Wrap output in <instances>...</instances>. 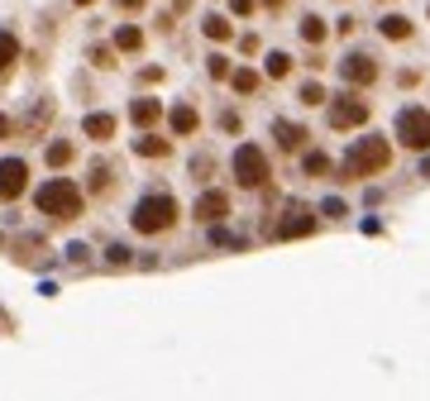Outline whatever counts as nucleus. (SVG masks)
Segmentation results:
<instances>
[{
    "mask_svg": "<svg viewBox=\"0 0 430 401\" xmlns=\"http://www.w3.org/2000/svg\"><path fill=\"white\" fill-rule=\"evenodd\" d=\"M382 167H392V143L377 139V134L359 139L349 153H345V177H349V182H363V177H373Z\"/></svg>",
    "mask_w": 430,
    "mask_h": 401,
    "instance_id": "1",
    "label": "nucleus"
},
{
    "mask_svg": "<svg viewBox=\"0 0 430 401\" xmlns=\"http://www.w3.org/2000/svg\"><path fill=\"white\" fill-rule=\"evenodd\" d=\"M34 206H39V215H48V220H77L81 215V187L67 182V177H53V182H43V187L34 191Z\"/></svg>",
    "mask_w": 430,
    "mask_h": 401,
    "instance_id": "2",
    "label": "nucleus"
},
{
    "mask_svg": "<svg viewBox=\"0 0 430 401\" xmlns=\"http://www.w3.org/2000/svg\"><path fill=\"white\" fill-rule=\"evenodd\" d=\"M130 225H134L139 234H162V230L177 225V201H172L167 191H153V196H144V201L134 206Z\"/></svg>",
    "mask_w": 430,
    "mask_h": 401,
    "instance_id": "3",
    "label": "nucleus"
},
{
    "mask_svg": "<svg viewBox=\"0 0 430 401\" xmlns=\"http://www.w3.org/2000/svg\"><path fill=\"white\" fill-rule=\"evenodd\" d=\"M263 177H268V153L258 143H240L235 148V182L240 187H263Z\"/></svg>",
    "mask_w": 430,
    "mask_h": 401,
    "instance_id": "4",
    "label": "nucleus"
},
{
    "mask_svg": "<svg viewBox=\"0 0 430 401\" xmlns=\"http://www.w3.org/2000/svg\"><path fill=\"white\" fill-rule=\"evenodd\" d=\"M397 139H402L406 148H421V153H426L430 148V110H421V106L402 110V115H397Z\"/></svg>",
    "mask_w": 430,
    "mask_h": 401,
    "instance_id": "5",
    "label": "nucleus"
},
{
    "mask_svg": "<svg viewBox=\"0 0 430 401\" xmlns=\"http://www.w3.org/2000/svg\"><path fill=\"white\" fill-rule=\"evenodd\" d=\"M29 187V162L25 158H0V201H15Z\"/></svg>",
    "mask_w": 430,
    "mask_h": 401,
    "instance_id": "6",
    "label": "nucleus"
},
{
    "mask_svg": "<svg viewBox=\"0 0 430 401\" xmlns=\"http://www.w3.org/2000/svg\"><path fill=\"white\" fill-rule=\"evenodd\" d=\"M363 120H368V101H359V96H340L330 106V125L335 129H349V125H363Z\"/></svg>",
    "mask_w": 430,
    "mask_h": 401,
    "instance_id": "7",
    "label": "nucleus"
},
{
    "mask_svg": "<svg viewBox=\"0 0 430 401\" xmlns=\"http://www.w3.org/2000/svg\"><path fill=\"white\" fill-rule=\"evenodd\" d=\"M340 77L349 81V86H373L377 81V62L368 53H349L345 62H340Z\"/></svg>",
    "mask_w": 430,
    "mask_h": 401,
    "instance_id": "8",
    "label": "nucleus"
},
{
    "mask_svg": "<svg viewBox=\"0 0 430 401\" xmlns=\"http://www.w3.org/2000/svg\"><path fill=\"white\" fill-rule=\"evenodd\" d=\"M311 230H316V220H311V211H301V206H292V211H287V220H282V225H277L272 234H277V239H296V234H311Z\"/></svg>",
    "mask_w": 430,
    "mask_h": 401,
    "instance_id": "9",
    "label": "nucleus"
},
{
    "mask_svg": "<svg viewBox=\"0 0 430 401\" xmlns=\"http://www.w3.org/2000/svg\"><path fill=\"white\" fill-rule=\"evenodd\" d=\"M225 211H230V196H225V191H206V196L196 201V220H206V225L225 220Z\"/></svg>",
    "mask_w": 430,
    "mask_h": 401,
    "instance_id": "10",
    "label": "nucleus"
},
{
    "mask_svg": "<svg viewBox=\"0 0 430 401\" xmlns=\"http://www.w3.org/2000/svg\"><path fill=\"white\" fill-rule=\"evenodd\" d=\"M81 134L96 139V143H110V139H115V115H86V120H81Z\"/></svg>",
    "mask_w": 430,
    "mask_h": 401,
    "instance_id": "11",
    "label": "nucleus"
},
{
    "mask_svg": "<svg viewBox=\"0 0 430 401\" xmlns=\"http://www.w3.org/2000/svg\"><path fill=\"white\" fill-rule=\"evenodd\" d=\"M158 115H162V106H158V101H153V96H139L134 106H130V120H134L139 129H148V125H153Z\"/></svg>",
    "mask_w": 430,
    "mask_h": 401,
    "instance_id": "12",
    "label": "nucleus"
},
{
    "mask_svg": "<svg viewBox=\"0 0 430 401\" xmlns=\"http://www.w3.org/2000/svg\"><path fill=\"white\" fill-rule=\"evenodd\" d=\"M272 134H277V143H282V148H301V139H306V129L292 125V120H272Z\"/></svg>",
    "mask_w": 430,
    "mask_h": 401,
    "instance_id": "13",
    "label": "nucleus"
},
{
    "mask_svg": "<svg viewBox=\"0 0 430 401\" xmlns=\"http://www.w3.org/2000/svg\"><path fill=\"white\" fill-rule=\"evenodd\" d=\"M377 29H382V38H397V43H406V38H411V20H406V15H387Z\"/></svg>",
    "mask_w": 430,
    "mask_h": 401,
    "instance_id": "14",
    "label": "nucleus"
},
{
    "mask_svg": "<svg viewBox=\"0 0 430 401\" xmlns=\"http://www.w3.org/2000/svg\"><path fill=\"white\" fill-rule=\"evenodd\" d=\"M15 57H20V38H15L10 29H0V72H10Z\"/></svg>",
    "mask_w": 430,
    "mask_h": 401,
    "instance_id": "15",
    "label": "nucleus"
},
{
    "mask_svg": "<svg viewBox=\"0 0 430 401\" xmlns=\"http://www.w3.org/2000/svg\"><path fill=\"white\" fill-rule=\"evenodd\" d=\"M134 153H144V158H167L172 143H167V139H153V134H144V139L134 143Z\"/></svg>",
    "mask_w": 430,
    "mask_h": 401,
    "instance_id": "16",
    "label": "nucleus"
},
{
    "mask_svg": "<svg viewBox=\"0 0 430 401\" xmlns=\"http://www.w3.org/2000/svg\"><path fill=\"white\" fill-rule=\"evenodd\" d=\"M196 125H201V115H196L191 106H177V110H172V134H191Z\"/></svg>",
    "mask_w": 430,
    "mask_h": 401,
    "instance_id": "17",
    "label": "nucleus"
},
{
    "mask_svg": "<svg viewBox=\"0 0 430 401\" xmlns=\"http://www.w3.org/2000/svg\"><path fill=\"white\" fill-rule=\"evenodd\" d=\"M115 48H125V53H139V48H144V34H139L134 24L115 29Z\"/></svg>",
    "mask_w": 430,
    "mask_h": 401,
    "instance_id": "18",
    "label": "nucleus"
},
{
    "mask_svg": "<svg viewBox=\"0 0 430 401\" xmlns=\"http://www.w3.org/2000/svg\"><path fill=\"white\" fill-rule=\"evenodd\" d=\"M201 29H206V38H215V43H225V38L235 34V29H230V20H220V15H211Z\"/></svg>",
    "mask_w": 430,
    "mask_h": 401,
    "instance_id": "19",
    "label": "nucleus"
},
{
    "mask_svg": "<svg viewBox=\"0 0 430 401\" xmlns=\"http://www.w3.org/2000/svg\"><path fill=\"white\" fill-rule=\"evenodd\" d=\"M301 38H306V43H321V38H325V20L306 15V20H301Z\"/></svg>",
    "mask_w": 430,
    "mask_h": 401,
    "instance_id": "20",
    "label": "nucleus"
},
{
    "mask_svg": "<svg viewBox=\"0 0 430 401\" xmlns=\"http://www.w3.org/2000/svg\"><path fill=\"white\" fill-rule=\"evenodd\" d=\"M43 158H48V167H67V162H72V143H48Z\"/></svg>",
    "mask_w": 430,
    "mask_h": 401,
    "instance_id": "21",
    "label": "nucleus"
},
{
    "mask_svg": "<svg viewBox=\"0 0 430 401\" xmlns=\"http://www.w3.org/2000/svg\"><path fill=\"white\" fill-rule=\"evenodd\" d=\"M287 72H292V57H287V53H272L268 57V77H287Z\"/></svg>",
    "mask_w": 430,
    "mask_h": 401,
    "instance_id": "22",
    "label": "nucleus"
},
{
    "mask_svg": "<svg viewBox=\"0 0 430 401\" xmlns=\"http://www.w3.org/2000/svg\"><path fill=\"white\" fill-rule=\"evenodd\" d=\"M235 91H244V96H249V91H258V77H254L249 67H240V72H235Z\"/></svg>",
    "mask_w": 430,
    "mask_h": 401,
    "instance_id": "23",
    "label": "nucleus"
},
{
    "mask_svg": "<svg viewBox=\"0 0 430 401\" xmlns=\"http://www.w3.org/2000/svg\"><path fill=\"white\" fill-rule=\"evenodd\" d=\"M301 101H306V106H325V86L306 81V86H301Z\"/></svg>",
    "mask_w": 430,
    "mask_h": 401,
    "instance_id": "24",
    "label": "nucleus"
},
{
    "mask_svg": "<svg viewBox=\"0 0 430 401\" xmlns=\"http://www.w3.org/2000/svg\"><path fill=\"white\" fill-rule=\"evenodd\" d=\"M306 172H316V177L330 172V158H325V153H306Z\"/></svg>",
    "mask_w": 430,
    "mask_h": 401,
    "instance_id": "25",
    "label": "nucleus"
},
{
    "mask_svg": "<svg viewBox=\"0 0 430 401\" xmlns=\"http://www.w3.org/2000/svg\"><path fill=\"white\" fill-rule=\"evenodd\" d=\"M110 263L125 267V263H130V248H125V244H110Z\"/></svg>",
    "mask_w": 430,
    "mask_h": 401,
    "instance_id": "26",
    "label": "nucleus"
},
{
    "mask_svg": "<svg viewBox=\"0 0 430 401\" xmlns=\"http://www.w3.org/2000/svg\"><path fill=\"white\" fill-rule=\"evenodd\" d=\"M254 10V0H235V15H249Z\"/></svg>",
    "mask_w": 430,
    "mask_h": 401,
    "instance_id": "27",
    "label": "nucleus"
},
{
    "mask_svg": "<svg viewBox=\"0 0 430 401\" xmlns=\"http://www.w3.org/2000/svg\"><path fill=\"white\" fill-rule=\"evenodd\" d=\"M115 5H120V10H139L144 0H115Z\"/></svg>",
    "mask_w": 430,
    "mask_h": 401,
    "instance_id": "28",
    "label": "nucleus"
},
{
    "mask_svg": "<svg viewBox=\"0 0 430 401\" xmlns=\"http://www.w3.org/2000/svg\"><path fill=\"white\" fill-rule=\"evenodd\" d=\"M5 134H10V120H5V110H0V139H5Z\"/></svg>",
    "mask_w": 430,
    "mask_h": 401,
    "instance_id": "29",
    "label": "nucleus"
},
{
    "mask_svg": "<svg viewBox=\"0 0 430 401\" xmlns=\"http://www.w3.org/2000/svg\"><path fill=\"white\" fill-rule=\"evenodd\" d=\"M77 5H91V0H77Z\"/></svg>",
    "mask_w": 430,
    "mask_h": 401,
    "instance_id": "30",
    "label": "nucleus"
}]
</instances>
